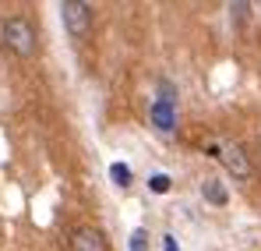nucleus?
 I'll return each mask as SVG.
<instances>
[{
	"label": "nucleus",
	"mask_w": 261,
	"mask_h": 251,
	"mask_svg": "<svg viewBox=\"0 0 261 251\" xmlns=\"http://www.w3.org/2000/svg\"><path fill=\"white\" fill-rule=\"evenodd\" d=\"M0 46L7 53H14V57L29 60V57L39 53V32L25 14H11V18L0 21Z\"/></svg>",
	"instance_id": "f257e3e1"
},
{
	"label": "nucleus",
	"mask_w": 261,
	"mask_h": 251,
	"mask_svg": "<svg viewBox=\"0 0 261 251\" xmlns=\"http://www.w3.org/2000/svg\"><path fill=\"white\" fill-rule=\"evenodd\" d=\"M208 156H216L219 163L229 170L233 180H251V173H254L244 145H237V142H216V145H208Z\"/></svg>",
	"instance_id": "f03ea898"
},
{
	"label": "nucleus",
	"mask_w": 261,
	"mask_h": 251,
	"mask_svg": "<svg viewBox=\"0 0 261 251\" xmlns=\"http://www.w3.org/2000/svg\"><path fill=\"white\" fill-rule=\"evenodd\" d=\"M92 4H82V0H64L60 4V18H64V29L74 36L78 42H85L92 36Z\"/></svg>",
	"instance_id": "7ed1b4c3"
},
{
	"label": "nucleus",
	"mask_w": 261,
	"mask_h": 251,
	"mask_svg": "<svg viewBox=\"0 0 261 251\" xmlns=\"http://www.w3.org/2000/svg\"><path fill=\"white\" fill-rule=\"evenodd\" d=\"M71 251H106V237L95 226H78L71 230Z\"/></svg>",
	"instance_id": "20e7f679"
},
{
	"label": "nucleus",
	"mask_w": 261,
	"mask_h": 251,
	"mask_svg": "<svg viewBox=\"0 0 261 251\" xmlns=\"http://www.w3.org/2000/svg\"><path fill=\"white\" fill-rule=\"evenodd\" d=\"M148 117H152V124L159 127L163 134H170L176 127V103H166V99H155L152 106H148Z\"/></svg>",
	"instance_id": "39448f33"
},
{
	"label": "nucleus",
	"mask_w": 261,
	"mask_h": 251,
	"mask_svg": "<svg viewBox=\"0 0 261 251\" xmlns=\"http://www.w3.org/2000/svg\"><path fill=\"white\" fill-rule=\"evenodd\" d=\"M201 198H205L208 206H226V202H229L226 184H222V180H216V177H208V180L201 184Z\"/></svg>",
	"instance_id": "423d86ee"
},
{
	"label": "nucleus",
	"mask_w": 261,
	"mask_h": 251,
	"mask_svg": "<svg viewBox=\"0 0 261 251\" xmlns=\"http://www.w3.org/2000/svg\"><path fill=\"white\" fill-rule=\"evenodd\" d=\"M229 14H233L237 25H244V21L251 18V4H247V0H233V4H229Z\"/></svg>",
	"instance_id": "0eeeda50"
},
{
	"label": "nucleus",
	"mask_w": 261,
	"mask_h": 251,
	"mask_svg": "<svg viewBox=\"0 0 261 251\" xmlns=\"http://www.w3.org/2000/svg\"><path fill=\"white\" fill-rule=\"evenodd\" d=\"M110 177H113V180H117L120 188H127L134 173H130V167H127V163H113V167H110Z\"/></svg>",
	"instance_id": "6e6552de"
},
{
	"label": "nucleus",
	"mask_w": 261,
	"mask_h": 251,
	"mask_svg": "<svg viewBox=\"0 0 261 251\" xmlns=\"http://www.w3.org/2000/svg\"><path fill=\"white\" fill-rule=\"evenodd\" d=\"M130 251H148V230L138 226V230L130 234Z\"/></svg>",
	"instance_id": "1a4fd4ad"
},
{
	"label": "nucleus",
	"mask_w": 261,
	"mask_h": 251,
	"mask_svg": "<svg viewBox=\"0 0 261 251\" xmlns=\"http://www.w3.org/2000/svg\"><path fill=\"white\" fill-rule=\"evenodd\" d=\"M148 188H152L155 195H166V191H170V177H166V173H155V177H148Z\"/></svg>",
	"instance_id": "9d476101"
},
{
	"label": "nucleus",
	"mask_w": 261,
	"mask_h": 251,
	"mask_svg": "<svg viewBox=\"0 0 261 251\" xmlns=\"http://www.w3.org/2000/svg\"><path fill=\"white\" fill-rule=\"evenodd\" d=\"M159 99H166V103H176V85L170 78H159Z\"/></svg>",
	"instance_id": "9b49d317"
},
{
	"label": "nucleus",
	"mask_w": 261,
	"mask_h": 251,
	"mask_svg": "<svg viewBox=\"0 0 261 251\" xmlns=\"http://www.w3.org/2000/svg\"><path fill=\"white\" fill-rule=\"evenodd\" d=\"M163 251H180V244H176L173 234H166V237H163Z\"/></svg>",
	"instance_id": "f8f14e48"
}]
</instances>
